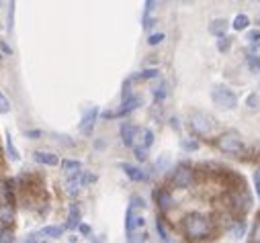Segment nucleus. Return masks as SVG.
I'll return each instance as SVG.
<instances>
[{
	"label": "nucleus",
	"mask_w": 260,
	"mask_h": 243,
	"mask_svg": "<svg viewBox=\"0 0 260 243\" xmlns=\"http://www.w3.org/2000/svg\"><path fill=\"white\" fill-rule=\"evenodd\" d=\"M254 2H260V0H254Z\"/></svg>",
	"instance_id": "44"
},
{
	"label": "nucleus",
	"mask_w": 260,
	"mask_h": 243,
	"mask_svg": "<svg viewBox=\"0 0 260 243\" xmlns=\"http://www.w3.org/2000/svg\"><path fill=\"white\" fill-rule=\"evenodd\" d=\"M228 27H230V22L225 19H213L209 22V33L213 37H223V35L228 33Z\"/></svg>",
	"instance_id": "9"
},
{
	"label": "nucleus",
	"mask_w": 260,
	"mask_h": 243,
	"mask_svg": "<svg viewBox=\"0 0 260 243\" xmlns=\"http://www.w3.org/2000/svg\"><path fill=\"white\" fill-rule=\"evenodd\" d=\"M254 188H256V194L260 196V170L254 172Z\"/></svg>",
	"instance_id": "38"
},
{
	"label": "nucleus",
	"mask_w": 260,
	"mask_h": 243,
	"mask_svg": "<svg viewBox=\"0 0 260 243\" xmlns=\"http://www.w3.org/2000/svg\"><path fill=\"white\" fill-rule=\"evenodd\" d=\"M135 133H138V129H135L133 123H123V125H121V139H123V145L133 147Z\"/></svg>",
	"instance_id": "10"
},
{
	"label": "nucleus",
	"mask_w": 260,
	"mask_h": 243,
	"mask_svg": "<svg viewBox=\"0 0 260 243\" xmlns=\"http://www.w3.org/2000/svg\"><path fill=\"white\" fill-rule=\"evenodd\" d=\"M172 184H174L176 188H189L190 184H193V170L187 168V166L176 168L174 178H172Z\"/></svg>",
	"instance_id": "5"
},
{
	"label": "nucleus",
	"mask_w": 260,
	"mask_h": 243,
	"mask_svg": "<svg viewBox=\"0 0 260 243\" xmlns=\"http://www.w3.org/2000/svg\"><path fill=\"white\" fill-rule=\"evenodd\" d=\"M35 161L43 166H58L60 164V157L53 155V154H45V152H37L35 154Z\"/></svg>",
	"instance_id": "14"
},
{
	"label": "nucleus",
	"mask_w": 260,
	"mask_h": 243,
	"mask_svg": "<svg viewBox=\"0 0 260 243\" xmlns=\"http://www.w3.org/2000/svg\"><path fill=\"white\" fill-rule=\"evenodd\" d=\"M162 41H164V33H154V35H150V37H148L150 45H158V43H162Z\"/></svg>",
	"instance_id": "31"
},
{
	"label": "nucleus",
	"mask_w": 260,
	"mask_h": 243,
	"mask_svg": "<svg viewBox=\"0 0 260 243\" xmlns=\"http://www.w3.org/2000/svg\"><path fill=\"white\" fill-rule=\"evenodd\" d=\"M190 129H193L197 135H209L215 129V119L211 117L207 112H201V110H195L190 114Z\"/></svg>",
	"instance_id": "3"
},
{
	"label": "nucleus",
	"mask_w": 260,
	"mask_h": 243,
	"mask_svg": "<svg viewBox=\"0 0 260 243\" xmlns=\"http://www.w3.org/2000/svg\"><path fill=\"white\" fill-rule=\"evenodd\" d=\"M62 233H64V227H43L41 229V235L43 237H47V239H58V237H62Z\"/></svg>",
	"instance_id": "18"
},
{
	"label": "nucleus",
	"mask_w": 260,
	"mask_h": 243,
	"mask_svg": "<svg viewBox=\"0 0 260 243\" xmlns=\"http://www.w3.org/2000/svg\"><path fill=\"white\" fill-rule=\"evenodd\" d=\"M80 206H78V202L70 204V213H68V221H66V229H76L78 225H80Z\"/></svg>",
	"instance_id": "11"
},
{
	"label": "nucleus",
	"mask_w": 260,
	"mask_h": 243,
	"mask_svg": "<svg viewBox=\"0 0 260 243\" xmlns=\"http://www.w3.org/2000/svg\"><path fill=\"white\" fill-rule=\"evenodd\" d=\"M142 137H143V147H152V143H154V133L150 129H143L142 131Z\"/></svg>",
	"instance_id": "26"
},
{
	"label": "nucleus",
	"mask_w": 260,
	"mask_h": 243,
	"mask_svg": "<svg viewBox=\"0 0 260 243\" xmlns=\"http://www.w3.org/2000/svg\"><path fill=\"white\" fill-rule=\"evenodd\" d=\"M248 25H250V19H248V15H236V19L232 21V27H234V31H246L248 29Z\"/></svg>",
	"instance_id": "16"
},
{
	"label": "nucleus",
	"mask_w": 260,
	"mask_h": 243,
	"mask_svg": "<svg viewBox=\"0 0 260 243\" xmlns=\"http://www.w3.org/2000/svg\"><path fill=\"white\" fill-rule=\"evenodd\" d=\"M183 227H185V233L189 239H205L209 235V221H207V217H203L199 213H190L185 217V221H183Z\"/></svg>",
	"instance_id": "1"
},
{
	"label": "nucleus",
	"mask_w": 260,
	"mask_h": 243,
	"mask_svg": "<svg viewBox=\"0 0 260 243\" xmlns=\"http://www.w3.org/2000/svg\"><path fill=\"white\" fill-rule=\"evenodd\" d=\"M15 219V213H13V204L10 202H0V223L2 225H10Z\"/></svg>",
	"instance_id": "13"
},
{
	"label": "nucleus",
	"mask_w": 260,
	"mask_h": 243,
	"mask_svg": "<svg viewBox=\"0 0 260 243\" xmlns=\"http://www.w3.org/2000/svg\"><path fill=\"white\" fill-rule=\"evenodd\" d=\"M131 206H133V208H143L145 202H143L142 196H133V199H131Z\"/></svg>",
	"instance_id": "37"
},
{
	"label": "nucleus",
	"mask_w": 260,
	"mask_h": 243,
	"mask_svg": "<svg viewBox=\"0 0 260 243\" xmlns=\"http://www.w3.org/2000/svg\"><path fill=\"white\" fill-rule=\"evenodd\" d=\"M156 229H158V233H160V239H162V241H168V239H170V237H168V233H166V229H164V225H162L160 219L156 221Z\"/></svg>",
	"instance_id": "30"
},
{
	"label": "nucleus",
	"mask_w": 260,
	"mask_h": 243,
	"mask_svg": "<svg viewBox=\"0 0 260 243\" xmlns=\"http://www.w3.org/2000/svg\"><path fill=\"white\" fill-rule=\"evenodd\" d=\"M135 152V157H138V161H145V157H148V147H135L133 149Z\"/></svg>",
	"instance_id": "28"
},
{
	"label": "nucleus",
	"mask_w": 260,
	"mask_h": 243,
	"mask_svg": "<svg viewBox=\"0 0 260 243\" xmlns=\"http://www.w3.org/2000/svg\"><path fill=\"white\" fill-rule=\"evenodd\" d=\"M154 10V0H145V10H143V21H148L150 13Z\"/></svg>",
	"instance_id": "35"
},
{
	"label": "nucleus",
	"mask_w": 260,
	"mask_h": 243,
	"mask_svg": "<svg viewBox=\"0 0 260 243\" xmlns=\"http://www.w3.org/2000/svg\"><path fill=\"white\" fill-rule=\"evenodd\" d=\"M246 107L252 109V110L260 109V96H258V94H248V96H246Z\"/></svg>",
	"instance_id": "23"
},
{
	"label": "nucleus",
	"mask_w": 260,
	"mask_h": 243,
	"mask_svg": "<svg viewBox=\"0 0 260 243\" xmlns=\"http://www.w3.org/2000/svg\"><path fill=\"white\" fill-rule=\"evenodd\" d=\"M158 76V69H143V72H142V80H150V78H156Z\"/></svg>",
	"instance_id": "36"
},
{
	"label": "nucleus",
	"mask_w": 260,
	"mask_h": 243,
	"mask_svg": "<svg viewBox=\"0 0 260 243\" xmlns=\"http://www.w3.org/2000/svg\"><path fill=\"white\" fill-rule=\"evenodd\" d=\"M80 168H82V164H80V161H76V159H64L62 161V170L66 174H72V176L80 172Z\"/></svg>",
	"instance_id": "17"
},
{
	"label": "nucleus",
	"mask_w": 260,
	"mask_h": 243,
	"mask_svg": "<svg viewBox=\"0 0 260 243\" xmlns=\"http://www.w3.org/2000/svg\"><path fill=\"white\" fill-rule=\"evenodd\" d=\"M246 41L248 43H256V41H260V31L258 29H252V31H248V35H246Z\"/></svg>",
	"instance_id": "29"
},
{
	"label": "nucleus",
	"mask_w": 260,
	"mask_h": 243,
	"mask_svg": "<svg viewBox=\"0 0 260 243\" xmlns=\"http://www.w3.org/2000/svg\"><path fill=\"white\" fill-rule=\"evenodd\" d=\"M78 229H80L82 235H90V227H88V225H82V223H80V225H78Z\"/></svg>",
	"instance_id": "40"
},
{
	"label": "nucleus",
	"mask_w": 260,
	"mask_h": 243,
	"mask_svg": "<svg viewBox=\"0 0 260 243\" xmlns=\"http://www.w3.org/2000/svg\"><path fill=\"white\" fill-rule=\"evenodd\" d=\"M248 66H250L252 72H260V57L256 53H250L248 55Z\"/></svg>",
	"instance_id": "25"
},
{
	"label": "nucleus",
	"mask_w": 260,
	"mask_h": 243,
	"mask_svg": "<svg viewBox=\"0 0 260 243\" xmlns=\"http://www.w3.org/2000/svg\"><path fill=\"white\" fill-rule=\"evenodd\" d=\"M166 94H168V90H166V84H162L160 88H156V90H154V96H156V100H162V98H164Z\"/></svg>",
	"instance_id": "33"
},
{
	"label": "nucleus",
	"mask_w": 260,
	"mask_h": 243,
	"mask_svg": "<svg viewBox=\"0 0 260 243\" xmlns=\"http://www.w3.org/2000/svg\"><path fill=\"white\" fill-rule=\"evenodd\" d=\"M252 241H260V223L254 227V231H252Z\"/></svg>",
	"instance_id": "39"
},
{
	"label": "nucleus",
	"mask_w": 260,
	"mask_h": 243,
	"mask_svg": "<svg viewBox=\"0 0 260 243\" xmlns=\"http://www.w3.org/2000/svg\"><path fill=\"white\" fill-rule=\"evenodd\" d=\"M211 100L221 110H232V109L238 107V96H236V92H232L223 84H215L211 88Z\"/></svg>",
	"instance_id": "2"
},
{
	"label": "nucleus",
	"mask_w": 260,
	"mask_h": 243,
	"mask_svg": "<svg viewBox=\"0 0 260 243\" xmlns=\"http://www.w3.org/2000/svg\"><path fill=\"white\" fill-rule=\"evenodd\" d=\"M121 168H123V172L127 174V178H131L133 182H143V180H148V174H143L140 168H135V166H131V164H123Z\"/></svg>",
	"instance_id": "12"
},
{
	"label": "nucleus",
	"mask_w": 260,
	"mask_h": 243,
	"mask_svg": "<svg viewBox=\"0 0 260 243\" xmlns=\"http://www.w3.org/2000/svg\"><path fill=\"white\" fill-rule=\"evenodd\" d=\"M27 135H29V137H39V131H29Z\"/></svg>",
	"instance_id": "43"
},
{
	"label": "nucleus",
	"mask_w": 260,
	"mask_h": 243,
	"mask_svg": "<svg viewBox=\"0 0 260 243\" xmlns=\"http://www.w3.org/2000/svg\"><path fill=\"white\" fill-rule=\"evenodd\" d=\"M37 239H39V237H37V235H35V233H31V235H29V237H27V241H37Z\"/></svg>",
	"instance_id": "42"
},
{
	"label": "nucleus",
	"mask_w": 260,
	"mask_h": 243,
	"mask_svg": "<svg viewBox=\"0 0 260 243\" xmlns=\"http://www.w3.org/2000/svg\"><path fill=\"white\" fill-rule=\"evenodd\" d=\"M230 233H232V237H236V239H240V237H244V233H246V225H244L242 221H238V223H234V225L230 227Z\"/></svg>",
	"instance_id": "20"
},
{
	"label": "nucleus",
	"mask_w": 260,
	"mask_h": 243,
	"mask_svg": "<svg viewBox=\"0 0 260 243\" xmlns=\"http://www.w3.org/2000/svg\"><path fill=\"white\" fill-rule=\"evenodd\" d=\"M232 41L234 39H230V37H219V41H217V51H221V53H225V51H230L232 49Z\"/></svg>",
	"instance_id": "22"
},
{
	"label": "nucleus",
	"mask_w": 260,
	"mask_h": 243,
	"mask_svg": "<svg viewBox=\"0 0 260 243\" xmlns=\"http://www.w3.org/2000/svg\"><path fill=\"white\" fill-rule=\"evenodd\" d=\"M142 104V96H127V98H123V104H121V109L115 112V117H123V114H129L131 110H135Z\"/></svg>",
	"instance_id": "8"
},
{
	"label": "nucleus",
	"mask_w": 260,
	"mask_h": 243,
	"mask_svg": "<svg viewBox=\"0 0 260 243\" xmlns=\"http://www.w3.org/2000/svg\"><path fill=\"white\" fill-rule=\"evenodd\" d=\"M6 152H8V157L13 159V161H19V152H17V147H15V141H13V137H10V133L6 135Z\"/></svg>",
	"instance_id": "19"
},
{
	"label": "nucleus",
	"mask_w": 260,
	"mask_h": 243,
	"mask_svg": "<svg viewBox=\"0 0 260 243\" xmlns=\"http://www.w3.org/2000/svg\"><path fill=\"white\" fill-rule=\"evenodd\" d=\"M96 117H98V109H96V107L88 109V110L84 112V117H82V121H80V131H82L84 135H90V133H93L95 123H96Z\"/></svg>",
	"instance_id": "7"
},
{
	"label": "nucleus",
	"mask_w": 260,
	"mask_h": 243,
	"mask_svg": "<svg viewBox=\"0 0 260 243\" xmlns=\"http://www.w3.org/2000/svg\"><path fill=\"white\" fill-rule=\"evenodd\" d=\"M10 110V104H8V100H6V96L2 94V92H0V112H8Z\"/></svg>",
	"instance_id": "32"
},
{
	"label": "nucleus",
	"mask_w": 260,
	"mask_h": 243,
	"mask_svg": "<svg viewBox=\"0 0 260 243\" xmlns=\"http://www.w3.org/2000/svg\"><path fill=\"white\" fill-rule=\"evenodd\" d=\"M180 147H183L185 152H197L199 141H197V139H183V141H180Z\"/></svg>",
	"instance_id": "21"
},
{
	"label": "nucleus",
	"mask_w": 260,
	"mask_h": 243,
	"mask_svg": "<svg viewBox=\"0 0 260 243\" xmlns=\"http://www.w3.org/2000/svg\"><path fill=\"white\" fill-rule=\"evenodd\" d=\"M217 147H219V152L228 154V155H236V154H242L244 152L242 139L236 135V133H223L217 139Z\"/></svg>",
	"instance_id": "4"
},
{
	"label": "nucleus",
	"mask_w": 260,
	"mask_h": 243,
	"mask_svg": "<svg viewBox=\"0 0 260 243\" xmlns=\"http://www.w3.org/2000/svg\"><path fill=\"white\" fill-rule=\"evenodd\" d=\"M96 180L95 174H88V172H80V182H82V186H88V184H93Z\"/></svg>",
	"instance_id": "27"
},
{
	"label": "nucleus",
	"mask_w": 260,
	"mask_h": 243,
	"mask_svg": "<svg viewBox=\"0 0 260 243\" xmlns=\"http://www.w3.org/2000/svg\"><path fill=\"white\" fill-rule=\"evenodd\" d=\"M232 208L238 213H246L252 208V199L244 192H234L232 194Z\"/></svg>",
	"instance_id": "6"
},
{
	"label": "nucleus",
	"mask_w": 260,
	"mask_h": 243,
	"mask_svg": "<svg viewBox=\"0 0 260 243\" xmlns=\"http://www.w3.org/2000/svg\"><path fill=\"white\" fill-rule=\"evenodd\" d=\"M252 53H260V41H256V43H252Z\"/></svg>",
	"instance_id": "41"
},
{
	"label": "nucleus",
	"mask_w": 260,
	"mask_h": 243,
	"mask_svg": "<svg viewBox=\"0 0 260 243\" xmlns=\"http://www.w3.org/2000/svg\"><path fill=\"white\" fill-rule=\"evenodd\" d=\"M168 164H170V157H168V155H162L160 159H158L156 168H158V170H164V168H168Z\"/></svg>",
	"instance_id": "34"
},
{
	"label": "nucleus",
	"mask_w": 260,
	"mask_h": 243,
	"mask_svg": "<svg viewBox=\"0 0 260 243\" xmlns=\"http://www.w3.org/2000/svg\"><path fill=\"white\" fill-rule=\"evenodd\" d=\"M15 241V235H13V231L10 229H0V243H13Z\"/></svg>",
	"instance_id": "24"
},
{
	"label": "nucleus",
	"mask_w": 260,
	"mask_h": 243,
	"mask_svg": "<svg viewBox=\"0 0 260 243\" xmlns=\"http://www.w3.org/2000/svg\"><path fill=\"white\" fill-rule=\"evenodd\" d=\"M156 202L160 204V208H162V211H168V208L172 206V196L168 194L166 190H162V192H156Z\"/></svg>",
	"instance_id": "15"
}]
</instances>
